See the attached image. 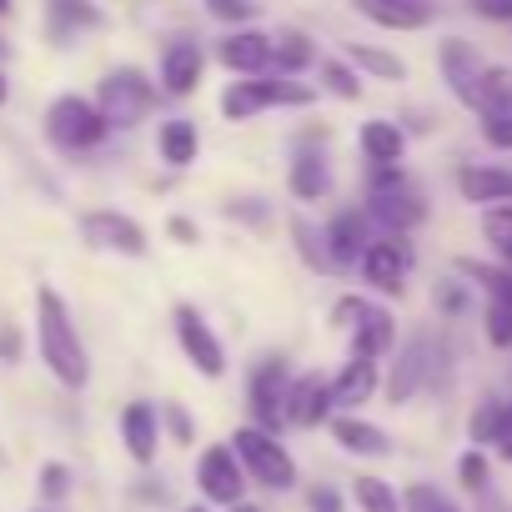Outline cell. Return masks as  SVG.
Wrapping results in <instances>:
<instances>
[{"label":"cell","mask_w":512,"mask_h":512,"mask_svg":"<svg viewBox=\"0 0 512 512\" xmlns=\"http://www.w3.org/2000/svg\"><path fill=\"white\" fill-rule=\"evenodd\" d=\"M36 347H41V362L51 367V377L71 392H81L91 382V357H86V342L71 322V307L56 287H41L36 292Z\"/></svg>","instance_id":"6da1fadb"},{"label":"cell","mask_w":512,"mask_h":512,"mask_svg":"<svg viewBox=\"0 0 512 512\" xmlns=\"http://www.w3.org/2000/svg\"><path fill=\"white\" fill-rule=\"evenodd\" d=\"M317 91H322V86H307V81H292V76L267 71V76H241V81H231L216 106H221L226 121L241 126V121H256L262 111H277V106H312Z\"/></svg>","instance_id":"7a4b0ae2"},{"label":"cell","mask_w":512,"mask_h":512,"mask_svg":"<svg viewBox=\"0 0 512 512\" xmlns=\"http://www.w3.org/2000/svg\"><path fill=\"white\" fill-rule=\"evenodd\" d=\"M231 447H236L246 477H251V482H262L267 492H292V487H297V457L277 442V432L246 422V427L231 432Z\"/></svg>","instance_id":"3957f363"},{"label":"cell","mask_w":512,"mask_h":512,"mask_svg":"<svg viewBox=\"0 0 512 512\" xmlns=\"http://www.w3.org/2000/svg\"><path fill=\"white\" fill-rule=\"evenodd\" d=\"M96 106L111 126H141L151 111H156V81L136 66H116L101 86H96Z\"/></svg>","instance_id":"277c9868"},{"label":"cell","mask_w":512,"mask_h":512,"mask_svg":"<svg viewBox=\"0 0 512 512\" xmlns=\"http://www.w3.org/2000/svg\"><path fill=\"white\" fill-rule=\"evenodd\" d=\"M106 131H111V121H106L101 106L86 101V96H56L51 111H46V136H51L61 151H91V146L106 141Z\"/></svg>","instance_id":"5b68a950"},{"label":"cell","mask_w":512,"mask_h":512,"mask_svg":"<svg viewBox=\"0 0 512 512\" xmlns=\"http://www.w3.org/2000/svg\"><path fill=\"white\" fill-rule=\"evenodd\" d=\"M287 392H292V367L287 357H262L246 382V407H251V422L267 427V432H282L287 427Z\"/></svg>","instance_id":"8992f818"},{"label":"cell","mask_w":512,"mask_h":512,"mask_svg":"<svg viewBox=\"0 0 512 512\" xmlns=\"http://www.w3.org/2000/svg\"><path fill=\"white\" fill-rule=\"evenodd\" d=\"M196 492L206 502H216V507L246 502V467H241V457H236L231 442L201 447V457H196Z\"/></svg>","instance_id":"52a82bcc"},{"label":"cell","mask_w":512,"mask_h":512,"mask_svg":"<svg viewBox=\"0 0 512 512\" xmlns=\"http://www.w3.org/2000/svg\"><path fill=\"white\" fill-rule=\"evenodd\" d=\"M412 241L407 236H392V231H377V241L367 246V256H362V282L377 292V297H402V287H407V272H412Z\"/></svg>","instance_id":"ba28073f"},{"label":"cell","mask_w":512,"mask_h":512,"mask_svg":"<svg viewBox=\"0 0 512 512\" xmlns=\"http://www.w3.org/2000/svg\"><path fill=\"white\" fill-rule=\"evenodd\" d=\"M482 71H487V61L477 56V46H472V41H462V36H447V41L437 46V76H442L447 96H452L462 111H472V116H477Z\"/></svg>","instance_id":"9c48e42d"},{"label":"cell","mask_w":512,"mask_h":512,"mask_svg":"<svg viewBox=\"0 0 512 512\" xmlns=\"http://www.w3.org/2000/svg\"><path fill=\"white\" fill-rule=\"evenodd\" d=\"M322 241H327V256H332V272H357L367 246L377 241V226L367 216V206H342L327 226H322Z\"/></svg>","instance_id":"30bf717a"},{"label":"cell","mask_w":512,"mask_h":512,"mask_svg":"<svg viewBox=\"0 0 512 512\" xmlns=\"http://www.w3.org/2000/svg\"><path fill=\"white\" fill-rule=\"evenodd\" d=\"M171 322H176V347H181V357L201 372V377H226V347H221V337L211 332V322L191 307V302H181L176 312H171Z\"/></svg>","instance_id":"8fae6325"},{"label":"cell","mask_w":512,"mask_h":512,"mask_svg":"<svg viewBox=\"0 0 512 512\" xmlns=\"http://www.w3.org/2000/svg\"><path fill=\"white\" fill-rule=\"evenodd\" d=\"M81 236H86V246L116 251V256H146V251H151L146 226H141L136 216H126V211H111V206L86 211V216H81Z\"/></svg>","instance_id":"7c38bea8"},{"label":"cell","mask_w":512,"mask_h":512,"mask_svg":"<svg viewBox=\"0 0 512 512\" xmlns=\"http://www.w3.org/2000/svg\"><path fill=\"white\" fill-rule=\"evenodd\" d=\"M427 382H432V337H427V332H417V337H407V342L397 347V362H392V372H387L382 392H387V402H392V407H407Z\"/></svg>","instance_id":"4fadbf2b"},{"label":"cell","mask_w":512,"mask_h":512,"mask_svg":"<svg viewBox=\"0 0 512 512\" xmlns=\"http://www.w3.org/2000/svg\"><path fill=\"white\" fill-rule=\"evenodd\" d=\"M337 417V397H332V377L322 372H302L292 377V392H287V427H327Z\"/></svg>","instance_id":"5bb4252c"},{"label":"cell","mask_w":512,"mask_h":512,"mask_svg":"<svg viewBox=\"0 0 512 512\" xmlns=\"http://www.w3.org/2000/svg\"><path fill=\"white\" fill-rule=\"evenodd\" d=\"M272 41L267 31H256V26H236L216 41V61L231 71V76H267L272 71Z\"/></svg>","instance_id":"9a60e30c"},{"label":"cell","mask_w":512,"mask_h":512,"mask_svg":"<svg viewBox=\"0 0 512 512\" xmlns=\"http://www.w3.org/2000/svg\"><path fill=\"white\" fill-rule=\"evenodd\" d=\"M352 11H357L362 21H372L377 31H397V36L427 31V26L437 21L432 0H352Z\"/></svg>","instance_id":"2e32d148"},{"label":"cell","mask_w":512,"mask_h":512,"mask_svg":"<svg viewBox=\"0 0 512 512\" xmlns=\"http://www.w3.org/2000/svg\"><path fill=\"white\" fill-rule=\"evenodd\" d=\"M161 91L166 96H176V101H186V96H196V86H201V76H206V51L196 46V41H166V51H161Z\"/></svg>","instance_id":"e0dca14e"},{"label":"cell","mask_w":512,"mask_h":512,"mask_svg":"<svg viewBox=\"0 0 512 512\" xmlns=\"http://www.w3.org/2000/svg\"><path fill=\"white\" fill-rule=\"evenodd\" d=\"M367 216L377 231H392V236H412L422 221H427V201L407 186V191H382V196H367Z\"/></svg>","instance_id":"ac0fdd59"},{"label":"cell","mask_w":512,"mask_h":512,"mask_svg":"<svg viewBox=\"0 0 512 512\" xmlns=\"http://www.w3.org/2000/svg\"><path fill=\"white\" fill-rule=\"evenodd\" d=\"M382 392V362L377 357H347L342 372L332 377V397H337V412H357L362 402H372Z\"/></svg>","instance_id":"d6986e66"},{"label":"cell","mask_w":512,"mask_h":512,"mask_svg":"<svg viewBox=\"0 0 512 512\" xmlns=\"http://www.w3.org/2000/svg\"><path fill=\"white\" fill-rule=\"evenodd\" d=\"M457 196L467 201V206H502V201H512V171L507 166H487V161H467V166H457Z\"/></svg>","instance_id":"ffe728a7"},{"label":"cell","mask_w":512,"mask_h":512,"mask_svg":"<svg viewBox=\"0 0 512 512\" xmlns=\"http://www.w3.org/2000/svg\"><path fill=\"white\" fill-rule=\"evenodd\" d=\"M121 442H126L131 462L151 467V462H156V447H161V407H151V402H126V407H121Z\"/></svg>","instance_id":"44dd1931"},{"label":"cell","mask_w":512,"mask_h":512,"mask_svg":"<svg viewBox=\"0 0 512 512\" xmlns=\"http://www.w3.org/2000/svg\"><path fill=\"white\" fill-rule=\"evenodd\" d=\"M357 151H362L367 166H402V156H407V131H402V121H392V116L362 121Z\"/></svg>","instance_id":"7402d4cb"},{"label":"cell","mask_w":512,"mask_h":512,"mask_svg":"<svg viewBox=\"0 0 512 512\" xmlns=\"http://www.w3.org/2000/svg\"><path fill=\"white\" fill-rule=\"evenodd\" d=\"M327 432H332V442H337L342 452H352V457H387V452H392V437H387L377 422L357 417V412H337V417L327 422Z\"/></svg>","instance_id":"603a6c76"},{"label":"cell","mask_w":512,"mask_h":512,"mask_svg":"<svg viewBox=\"0 0 512 512\" xmlns=\"http://www.w3.org/2000/svg\"><path fill=\"white\" fill-rule=\"evenodd\" d=\"M287 191L297 201H327L332 196V166L317 146H297V156L287 166Z\"/></svg>","instance_id":"cb8c5ba5"},{"label":"cell","mask_w":512,"mask_h":512,"mask_svg":"<svg viewBox=\"0 0 512 512\" xmlns=\"http://www.w3.org/2000/svg\"><path fill=\"white\" fill-rule=\"evenodd\" d=\"M352 352H357V357H377V362L392 357V352H397V317L372 302V307L362 312V322L352 327Z\"/></svg>","instance_id":"d4e9b609"},{"label":"cell","mask_w":512,"mask_h":512,"mask_svg":"<svg viewBox=\"0 0 512 512\" xmlns=\"http://www.w3.org/2000/svg\"><path fill=\"white\" fill-rule=\"evenodd\" d=\"M156 151H161V161H166L171 171L196 166V156H201V131H196V121H186V116L161 121V131H156Z\"/></svg>","instance_id":"484cf974"},{"label":"cell","mask_w":512,"mask_h":512,"mask_svg":"<svg viewBox=\"0 0 512 512\" xmlns=\"http://www.w3.org/2000/svg\"><path fill=\"white\" fill-rule=\"evenodd\" d=\"M347 61L367 76V81H387V86H402L407 81V61L387 46H372V41H347Z\"/></svg>","instance_id":"4316f807"},{"label":"cell","mask_w":512,"mask_h":512,"mask_svg":"<svg viewBox=\"0 0 512 512\" xmlns=\"http://www.w3.org/2000/svg\"><path fill=\"white\" fill-rule=\"evenodd\" d=\"M312 66H322V56H317V41L307 31H282L272 41V71L277 76H302Z\"/></svg>","instance_id":"83f0119b"},{"label":"cell","mask_w":512,"mask_h":512,"mask_svg":"<svg viewBox=\"0 0 512 512\" xmlns=\"http://www.w3.org/2000/svg\"><path fill=\"white\" fill-rule=\"evenodd\" d=\"M91 26H101V11L91 6V0H51V36L56 41H66L76 31H91Z\"/></svg>","instance_id":"f1b7e54d"},{"label":"cell","mask_w":512,"mask_h":512,"mask_svg":"<svg viewBox=\"0 0 512 512\" xmlns=\"http://www.w3.org/2000/svg\"><path fill=\"white\" fill-rule=\"evenodd\" d=\"M352 497H357V512H407V507H402V492H397L392 482L372 477V472H362V477L352 482Z\"/></svg>","instance_id":"f546056e"},{"label":"cell","mask_w":512,"mask_h":512,"mask_svg":"<svg viewBox=\"0 0 512 512\" xmlns=\"http://www.w3.org/2000/svg\"><path fill=\"white\" fill-rule=\"evenodd\" d=\"M317 76H322L317 86H322L327 96H337V101H362V71H357L347 56H342V61H322Z\"/></svg>","instance_id":"4dcf8cb0"},{"label":"cell","mask_w":512,"mask_h":512,"mask_svg":"<svg viewBox=\"0 0 512 512\" xmlns=\"http://www.w3.org/2000/svg\"><path fill=\"white\" fill-rule=\"evenodd\" d=\"M512 106V71L507 66H487L482 71V91H477V121L492 116V111H507Z\"/></svg>","instance_id":"1f68e13d"},{"label":"cell","mask_w":512,"mask_h":512,"mask_svg":"<svg viewBox=\"0 0 512 512\" xmlns=\"http://www.w3.org/2000/svg\"><path fill=\"white\" fill-rule=\"evenodd\" d=\"M497 432H502V402L482 397L467 417V437H472V447H497Z\"/></svg>","instance_id":"d6a6232c"},{"label":"cell","mask_w":512,"mask_h":512,"mask_svg":"<svg viewBox=\"0 0 512 512\" xmlns=\"http://www.w3.org/2000/svg\"><path fill=\"white\" fill-rule=\"evenodd\" d=\"M457 482H462L472 497L492 492V462H487V452H482V447H467V452L457 457Z\"/></svg>","instance_id":"836d02e7"},{"label":"cell","mask_w":512,"mask_h":512,"mask_svg":"<svg viewBox=\"0 0 512 512\" xmlns=\"http://www.w3.org/2000/svg\"><path fill=\"white\" fill-rule=\"evenodd\" d=\"M402 507L407 512H462L442 487H432V482H407L402 487Z\"/></svg>","instance_id":"e575fe53"},{"label":"cell","mask_w":512,"mask_h":512,"mask_svg":"<svg viewBox=\"0 0 512 512\" xmlns=\"http://www.w3.org/2000/svg\"><path fill=\"white\" fill-rule=\"evenodd\" d=\"M292 236H297V256L312 267V272H332V256H327V241H322V231H312L302 216L292 221Z\"/></svg>","instance_id":"d590c367"},{"label":"cell","mask_w":512,"mask_h":512,"mask_svg":"<svg viewBox=\"0 0 512 512\" xmlns=\"http://www.w3.org/2000/svg\"><path fill=\"white\" fill-rule=\"evenodd\" d=\"M482 332H487V342H492L497 352H507V347H512V302H502V297H487Z\"/></svg>","instance_id":"8d00e7d4"},{"label":"cell","mask_w":512,"mask_h":512,"mask_svg":"<svg viewBox=\"0 0 512 512\" xmlns=\"http://www.w3.org/2000/svg\"><path fill=\"white\" fill-rule=\"evenodd\" d=\"M206 16L221 21L226 31H236V26H251L256 21V0H206Z\"/></svg>","instance_id":"74e56055"},{"label":"cell","mask_w":512,"mask_h":512,"mask_svg":"<svg viewBox=\"0 0 512 512\" xmlns=\"http://www.w3.org/2000/svg\"><path fill=\"white\" fill-rule=\"evenodd\" d=\"M482 236L492 241V251H502V246L512 241V201H502V206H487V211H482Z\"/></svg>","instance_id":"f35d334b"},{"label":"cell","mask_w":512,"mask_h":512,"mask_svg":"<svg viewBox=\"0 0 512 512\" xmlns=\"http://www.w3.org/2000/svg\"><path fill=\"white\" fill-rule=\"evenodd\" d=\"M161 427L171 432L176 447H191V442H196V422H191V412H186L181 402H166V407H161Z\"/></svg>","instance_id":"ab89813d"},{"label":"cell","mask_w":512,"mask_h":512,"mask_svg":"<svg viewBox=\"0 0 512 512\" xmlns=\"http://www.w3.org/2000/svg\"><path fill=\"white\" fill-rule=\"evenodd\" d=\"M367 307H372V297H362V292H347V297H337V302H332V312H327V317H332V327L352 332V327L362 322V312H367Z\"/></svg>","instance_id":"60d3db41"},{"label":"cell","mask_w":512,"mask_h":512,"mask_svg":"<svg viewBox=\"0 0 512 512\" xmlns=\"http://www.w3.org/2000/svg\"><path fill=\"white\" fill-rule=\"evenodd\" d=\"M482 141H487L492 151H512V106L482 116Z\"/></svg>","instance_id":"b9f144b4"},{"label":"cell","mask_w":512,"mask_h":512,"mask_svg":"<svg viewBox=\"0 0 512 512\" xmlns=\"http://www.w3.org/2000/svg\"><path fill=\"white\" fill-rule=\"evenodd\" d=\"M432 302H437V312L462 317V312H467V282H442V287L432 292Z\"/></svg>","instance_id":"7bdbcfd3"},{"label":"cell","mask_w":512,"mask_h":512,"mask_svg":"<svg viewBox=\"0 0 512 512\" xmlns=\"http://www.w3.org/2000/svg\"><path fill=\"white\" fill-rule=\"evenodd\" d=\"M66 487H71V472H66L61 462H46V467H41V497H46V502H61Z\"/></svg>","instance_id":"ee69618b"},{"label":"cell","mask_w":512,"mask_h":512,"mask_svg":"<svg viewBox=\"0 0 512 512\" xmlns=\"http://www.w3.org/2000/svg\"><path fill=\"white\" fill-rule=\"evenodd\" d=\"M467 11L492 26H512V0H467Z\"/></svg>","instance_id":"f6af8a7d"},{"label":"cell","mask_w":512,"mask_h":512,"mask_svg":"<svg viewBox=\"0 0 512 512\" xmlns=\"http://www.w3.org/2000/svg\"><path fill=\"white\" fill-rule=\"evenodd\" d=\"M226 216H236V221H251V226H262V221H267V206L256 201V196H241V201H226Z\"/></svg>","instance_id":"bcb514c9"},{"label":"cell","mask_w":512,"mask_h":512,"mask_svg":"<svg viewBox=\"0 0 512 512\" xmlns=\"http://www.w3.org/2000/svg\"><path fill=\"white\" fill-rule=\"evenodd\" d=\"M166 236H171L176 246H196V241H201V226H196L191 216H166Z\"/></svg>","instance_id":"7dc6e473"},{"label":"cell","mask_w":512,"mask_h":512,"mask_svg":"<svg viewBox=\"0 0 512 512\" xmlns=\"http://www.w3.org/2000/svg\"><path fill=\"white\" fill-rule=\"evenodd\" d=\"M307 507H312V512H342V492L322 482V487H312V492H307Z\"/></svg>","instance_id":"c3c4849f"},{"label":"cell","mask_w":512,"mask_h":512,"mask_svg":"<svg viewBox=\"0 0 512 512\" xmlns=\"http://www.w3.org/2000/svg\"><path fill=\"white\" fill-rule=\"evenodd\" d=\"M497 457L512 462V402H502V432H497Z\"/></svg>","instance_id":"681fc988"},{"label":"cell","mask_w":512,"mask_h":512,"mask_svg":"<svg viewBox=\"0 0 512 512\" xmlns=\"http://www.w3.org/2000/svg\"><path fill=\"white\" fill-rule=\"evenodd\" d=\"M0 362H21V332L0 327Z\"/></svg>","instance_id":"f907efd6"},{"label":"cell","mask_w":512,"mask_h":512,"mask_svg":"<svg viewBox=\"0 0 512 512\" xmlns=\"http://www.w3.org/2000/svg\"><path fill=\"white\" fill-rule=\"evenodd\" d=\"M482 512H507V507H502L497 497H487V492H482Z\"/></svg>","instance_id":"816d5d0a"},{"label":"cell","mask_w":512,"mask_h":512,"mask_svg":"<svg viewBox=\"0 0 512 512\" xmlns=\"http://www.w3.org/2000/svg\"><path fill=\"white\" fill-rule=\"evenodd\" d=\"M226 512H267V507H256V502H236V507H226Z\"/></svg>","instance_id":"f5cc1de1"},{"label":"cell","mask_w":512,"mask_h":512,"mask_svg":"<svg viewBox=\"0 0 512 512\" xmlns=\"http://www.w3.org/2000/svg\"><path fill=\"white\" fill-rule=\"evenodd\" d=\"M497 262H502V267H512V241H507V246L497 251Z\"/></svg>","instance_id":"db71d44e"},{"label":"cell","mask_w":512,"mask_h":512,"mask_svg":"<svg viewBox=\"0 0 512 512\" xmlns=\"http://www.w3.org/2000/svg\"><path fill=\"white\" fill-rule=\"evenodd\" d=\"M6 96H11V81H6V71H0V106H6Z\"/></svg>","instance_id":"11a10c76"},{"label":"cell","mask_w":512,"mask_h":512,"mask_svg":"<svg viewBox=\"0 0 512 512\" xmlns=\"http://www.w3.org/2000/svg\"><path fill=\"white\" fill-rule=\"evenodd\" d=\"M16 11V0H0V16H11Z\"/></svg>","instance_id":"9f6ffc18"},{"label":"cell","mask_w":512,"mask_h":512,"mask_svg":"<svg viewBox=\"0 0 512 512\" xmlns=\"http://www.w3.org/2000/svg\"><path fill=\"white\" fill-rule=\"evenodd\" d=\"M181 512H211V507H181Z\"/></svg>","instance_id":"6f0895ef"}]
</instances>
